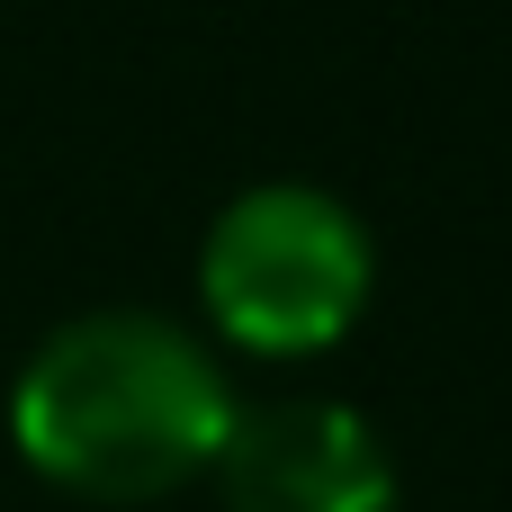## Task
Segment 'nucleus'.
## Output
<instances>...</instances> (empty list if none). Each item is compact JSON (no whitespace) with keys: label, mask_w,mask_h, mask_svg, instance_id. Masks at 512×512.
<instances>
[{"label":"nucleus","mask_w":512,"mask_h":512,"mask_svg":"<svg viewBox=\"0 0 512 512\" xmlns=\"http://www.w3.org/2000/svg\"><path fill=\"white\" fill-rule=\"evenodd\" d=\"M234 432V396L216 360L135 306L81 315L36 342L9 396V441L18 459L90 504H162L189 477L216 468Z\"/></svg>","instance_id":"nucleus-1"},{"label":"nucleus","mask_w":512,"mask_h":512,"mask_svg":"<svg viewBox=\"0 0 512 512\" xmlns=\"http://www.w3.org/2000/svg\"><path fill=\"white\" fill-rule=\"evenodd\" d=\"M369 279H378V252L360 216L306 180L243 189L207 225V252H198V297L216 333L261 360H306L342 342L369 306Z\"/></svg>","instance_id":"nucleus-2"},{"label":"nucleus","mask_w":512,"mask_h":512,"mask_svg":"<svg viewBox=\"0 0 512 512\" xmlns=\"http://www.w3.org/2000/svg\"><path fill=\"white\" fill-rule=\"evenodd\" d=\"M225 512H396V468L351 405L279 396L234 414L216 450Z\"/></svg>","instance_id":"nucleus-3"}]
</instances>
